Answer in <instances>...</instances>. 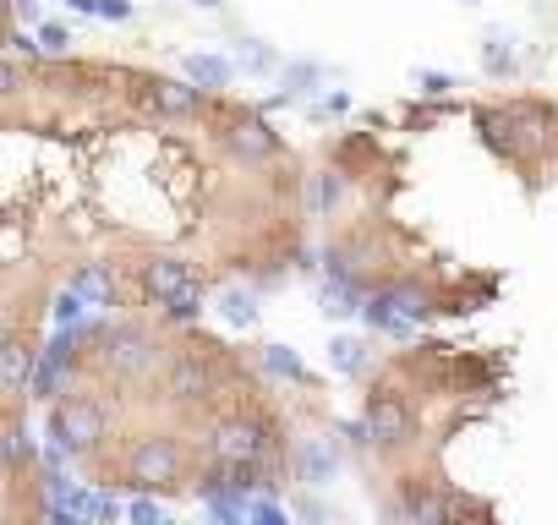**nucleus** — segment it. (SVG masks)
Returning a JSON list of instances; mask_svg holds the SVG:
<instances>
[{"label": "nucleus", "mask_w": 558, "mask_h": 525, "mask_svg": "<svg viewBox=\"0 0 558 525\" xmlns=\"http://www.w3.org/2000/svg\"><path fill=\"white\" fill-rule=\"evenodd\" d=\"M197 6H203V11H219V6H225V0H197Z\"/></svg>", "instance_id": "28"}, {"label": "nucleus", "mask_w": 558, "mask_h": 525, "mask_svg": "<svg viewBox=\"0 0 558 525\" xmlns=\"http://www.w3.org/2000/svg\"><path fill=\"white\" fill-rule=\"evenodd\" d=\"M411 83L422 88L427 99H444L449 88H460V83H455V77H449V72H422V66H416V72H411Z\"/></svg>", "instance_id": "18"}, {"label": "nucleus", "mask_w": 558, "mask_h": 525, "mask_svg": "<svg viewBox=\"0 0 558 525\" xmlns=\"http://www.w3.org/2000/svg\"><path fill=\"white\" fill-rule=\"evenodd\" d=\"M50 438L55 449H72V454H93L104 443V411L99 400H88V394H72V400H61L50 411Z\"/></svg>", "instance_id": "2"}, {"label": "nucleus", "mask_w": 558, "mask_h": 525, "mask_svg": "<svg viewBox=\"0 0 558 525\" xmlns=\"http://www.w3.org/2000/svg\"><path fill=\"white\" fill-rule=\"evenodd\" d=\"M33 367H39V345L28 334H6L0 340V394H22L33 383Z\"/></svg>", "instance_id": "6"}, {"label": "nucleus", "mask_w": 558, "mask_h": 525, "mask_svg": "<svg viewBox=\"0 0 558 525\" xmlns=\"http://www.w3.org/2000/svg\"><path fill=\"white\" fill-rule=\"evenodd\" d=\"M323 83V66L318 61H296V66H285V104L290 99H307L312 88Z\"/></svg>", "instance_id": "17"}, {"label": "nucleus", "mask_w": 558, "mask_h": 525, "mask_svg": "<svg viewBox=\"0 0 558 525\" xmlns=\"http://www.w3.org/2000/svg\"><path fill=\"white\" fill-rule=\"evenodd\" d=\"M72 285L83 290L88 301H99V307H110V301H115V274L104 263H77L72 268Z\"/></svg>", "instance_id": "13"}, {"label": "nucleus", "mask_w": 558, "mask_h": 525, "mask_svg": "<svg viewBox=\"0 0 558 525\" xmlns=\"http://www.w3.org/2000/svg\"><path fill=\"white\" fill-rule=\"evenodd\" d=\"M482 72L493 77V83H515L520 77V55H515V33L509 28L482 33Z\"/></svg>", "instance_id": "8"}, {"label": "nucleus", "mask_w": 558, "mask_h": 525, "mask_svg": "<svg viewBox=\"0 0 558 525\" xmlns=\"http://www.w3.org/2000/svg\"><path fill=\"white\" fill-rule=\"evenodd\" d=\"M186 77H192L197 88H208V93H225L230 88V77H236V61H225V55H186Z\"/></svg>", "instance_id": "12"}, {"label": "nucleus", "mask_w": 558, "mask_h": 525, "mask_svg": "<svg viewBox=\"0 0 558 525\" xmlns=\"http://www.w3.org/2000/svg\"><path fill=\"white\" fill-rule=\"evenodd\" d=\"M17 88H22V72H17L11 61H0V99H11Z\"/></svg>", "instance_id": "23"}, {"label": "nucleus", "mask_w": 558, "mask_h": 525, "mask_svg": "<svg viewBox=\"0 0 558 525\" xmlns=\"http://www.w3.org/2000/svg\"><path fill=\"white\" fill-rule=\"evenodd\" d=\"M279 66V55L269 50V44H258V39H241V50H236V72H252V77H269Z\"/></svg>", "instance_id": "16"}, {"label": "nucleus", "mask_w": 558, "mask_h": 525, "mask_svg": "<svg viewBox=\"0 0 558 525\" xmlns=\"http://www.w3.org/2000/svg\"><path fill=\"white\" fill-rule=\"evenodd\" d=\"M132 515H137V520H148V525H154V520H165V509H159V504H148V498H143V504H137V509H132Z\"/></svg>", "instance_id": "26"}, {"label": "nucleus", "mask_w": 558, "mask_h": 525, "mask_svg": "<svg viewBox=\"0 0 558 525\" xmlns=\"http://www.w3.org/2000/svg\"><path fill=\"white\" fill-rule=\"evenodd\" d=\"M498 515V504H487V498H476V493H465V487L455 482H444V498H438V520H493Z\"/></svg>", "instance_id": "9"}, {"label": "nucleus", "mask_w": 558, "mask_h": 525, "mask_svg": "<svg viewBox=\"0 0 558 525\" xmlns=\"http://www.w3.org/2000/svg\"><path fill=\"white\" fill-rule=\"evenodd\" d=\"M219 312H225V323H236V329H252V323H258V296L241 285H225L219 290Z\"/></svg>", "instance_id": "15"}, {"label": "nucleus", "mask_w": 558, "mask_h": 525, "mask_svg": "<svg viewBox=\"0 0 558 525\" xmlns=\"http://www.w3.org/2000/svg\"><path fill=\"white\" fill-rule=\"evenodd\" d=\"M88 17H104V22H126L132 17V0H93Z\"/></svg>", "instance_id": "20"}, {"label": "nucleus", "mask_w": 558, "mask_h": 525, "mask_svg": "<svg viewBox=\"0 0 558 525\" xmlns=\"http://www.w3.org/2000/svg\"><path fill=\"white\" fill-rule=\"evenodd\" d=\"M247 520H263V525H285V509H279V504H269V498H258V504H252V498H247Z\"/></svg>", "instance_id": "21"}, {"label": "nucleus", "mask_w": 558, "mask_h": 525, "mask_svg": "<svg viewBox=\"0 0 558 525\" xmlns=\"http://www.w3.org/2000/svg\"><path fill=\"white\" fill-rule=\"evenodd\" d=\"M6 33H11V0H0V44H6Z\"/></svg>", "instance_id": "27"}, {"label": "nucleus", "mask_w": 558, "mask_h": 525, "mask_svg": "<svg viewBox=\"0 0 558 525\" xmlns=\"http://www.w3.org/2000/svg\"><path fill=\"white\" fill-rule=\"evenodd\" d=\"M340 443L334 438H296L290 443V476L296 482H307V487H329L334 482V471H340Z\"/></svg>", "instance_id": "5"}, {"label": "nucleus", "mask_w": 558, "mask_h": 525, "mask_svg": "<svg viewBox=\"0 0 558 525\" xmlns=\"http://www.w3.org/2000/svg\"><path fill=\"white\" fill-rule=\"evenodd\" d=\"M126 476H132V487H181V476H186L181 438H170V433L137 438L132 454H126Z\"/></svg>", "instance_id": "1"}, {"label": "nucleus", "mask_w": 558, "mask_h": 525, "mask_svg": "<svg viewBox=\"0 0 558 525\" xmlns=\"http://www.w3.org/2000/svg\"><path fill=\"white\" fill-rule=\"evenodd\" d=\"M329 367L345 372V378H367L372 372V345L356 340V334H334L329 340Z\"/></svg>", "instance_id": "10"}, {"label": "nucleus", "mask_w": 558, "mask_h": 525, "mask_svg": "<svg viewBox=\"0 0 558 525\" xmlns=\"http://www.w3.org/2000/svg\"><path fill=\"white\" fill-rule=\"evenodd\" d=\"M6 44H11L17 55H28V61H39V44H33L28 33H17V28H11V33H6Z\"/></svg>", "instance_id": "24"}, {"label": "nucleus", "mask_w": 558, "mask_h": 525, "mask_svg": "<svg viewBox=\"0 0 558 525\" xmlns=\"http://www.w3.org/2000/svg\"><path fill=\"white\" fill-rule=\"evenodd\" d=\"M345 110H351V93H323L312 104V121H329V115H345Z\"/></svg>", "instance_id": "19"}, {"label": "nucleus", "mask_w": 558, "mask_h": 525, "mask_svg": "<svg viewBox=\"0 0 558 525\" xmlns=\"http://www.w3.org/2000/svg\"><path fill=\"white\" fill-rule=\"evenodd\" d=\"M143 104L159 121H197L208 110V88H197L192 77L186 83H176V77H143Z\"/></svg>", "instance_id": "4"}, {"label": "nucleus", "mask_w": 558, "mask_h": 525, "mask_svg": "<svg viewBox=\"0 0 558 525\" xmlns=\"http://www.w3.org/2000/svg\"><path fill=\"white\" fill-rule=\"evenodd\" d=\"M258 367L269 372V378H279V383H301V389H312L307 361H301L290 345H263V350H258Z\"/></svg>", "instance_id": "11"}, {"label": "nucleus", "mask_w": 558, "mask_h": 525, "mask_svg": "<svg viewBox=\"0 0 558 525\" xmlns=\"http://www.w3.org/2000/svg\"><path fill=\"white\" fill-rule=\"evenodd\" d=\"M203 301H208V279H192V285L176 290L170 301H159V312H165L170 323H192V318H203Z\"/></svg>", "instance_id": "14"}, {"label": "nucleus", "mask_w": 558, "mask_h": 525, "mask_svg": "<svg viewBox=\"0 0 558 525\" xmlns=\"http://www.w3.org/2000/svg\"><path fill=\"white\" fill-rule=\"evenodd\" d=\"M44 50H50V55H66V50H72V33H66L61 22H44Z\"/></svg>", "instance_id": "22"}, {"label": "nucleus", "mask_w": 558, "mask_h": 525, "mask_svg": "<svg viewBox=\"0 0 558 525\" xmlns=\"http://www.w3.org/2000/svg\"><path fill=\"white\" fill-rule=\"evenodd\" d=\"M465 6H482V0H465Z\"/></svg>", "instance_id": "29"}, {"label": "nucleus", "mask_w": 558, "mask_h": 525, "mask_svg": "<svg viewBox=\"0 0 558 525\" xmlns=\"http://www.w3.org/2000/svg\"><path fill=\"white\" fill-rule=\"evenodd\" d=\"M104 340V367L121 372V378H143V372L159 367V345L148 329H137V323H115V329H104V323H93Z\"/></svg>", "instance_id": "3"}, {"label": "nucleus", "mask_w": 558, "mask_h": 525, "mask_svg": "<svg viewBox=\"0 0 558 525\" xmlns=\"http://www.w3.org/2000/svg\"><path fill=\"white\" fill-rule=\"evenodd\" d=\"M11 17H22V22H39V6H33V0H11Z\"/></svg>", "instance_id": "25"}, {"label": "nucleus", "mask_w": 558, "mask_h": 525, "mask_svg": "<svg viewBox=\"0 0 558 525\" xmlns=\"http://www.w3.org/2000/svg\"><path fill=\"white\" fill-rule=\"evenodd\" d=\"M192 263L181 258H143L137 263V290H143V301H170L176 290L192 285Z\"/></svg>", "instance_id": "7"}]
</instances>
